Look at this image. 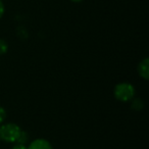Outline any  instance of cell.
<instances>
[{"label": "cell", "instance_id": "cell-2", "mask_svg": "<svg viewBox=\"0 0 149 149\" xmlns=\"http://www.w3.org/2000/svg\"><path fill=\"white\" fill-rule=\"evenodd\" d=\"M114 97L122 102H128L133 100L135 96V88L130 83H120L114 87Z\"/></svg>", "mask_w": 149, "mask_h": 149}, {"label": "cell", "instance_id": "cell-4", "mask_svg": "<svg viewBox=\"0 0 149 149\" xmlns=\"http://www.w3.org/2000/svg\"><path fill=\"white\" fill-rule=\"evenodd\" d=\"M28 149H53V147L45 139H36L30 143Z\"/></svg>", "mask_w": 149, "mask_h": 149}, {"label": "cell", "instance_id": "cell-1", "mask_svg": "<svg viewBox=\"0 0 149 149\" xmlns=\"http://www.w3.org/2000/svg\"><path fill=\"white\" fill-rule=\"evenodd\" d=\"M22 129L17 124L9 123L0 126V140L6 143H15Z\"/></svg>", "mask_w": 149, "mask_h": 149}, {"label": "cell", "instance_id": "cell-5", "mask_svg": "<svg viewBox=\"0 0 149 149\" xmlns=\"http://www.w3.org/2000/svg\"><path fill=\"white\" fill-rule=\"evenodd\" d=\"M29 141V135H28L27 132H25L24 130L21 131V133H19V137H17V141H15V143H17V144H24L26 145V143Z\"/></svg>", "mask_w": 149, "mask_h": 149}, {"label": "cell", "instance_id": "cell-6", "mask_svg": "<svg viewBox=\"0 0 149 149\" xmlns=\"http://www.w3.org/2000/svg\"><path fill=\"white\" fill-rule=\"evenodd\" d=\"M143 107H144V103H143V101L141 99H139V98H137V99H134L132 101V109L134 110H141L143 109Z\"/></svg>", "mask_w": 149, "mask_h": 149}, {"label": "cell", "instance_id": "cell-9", "mask_svg": "<svg viewBox=\"0 0 149 149\" xmlns=\"http://www.w3.org/2000/svg\"><path fill=\"white\" fill-rule=\"evenodd\" d=\"M11 149H28V147L24 144H17V143H15V145H13Z\"/></svg>", "mask_w": 149, "mask_h": 149}, {"label": "cell", "instance_id": "cell-7", "mask_svg": "<svg viewBox=\"0 0 149 149\" xmlns=\"http://www.w3.org/2000/svg\"><path fill=\"white\" fill-rule=\"evenodd\" d=\"M8 50V44L4 39H0V55L5 54Z\"/></svg>", "mask_w": 149, "mask_h": 149}, {"label": "cell", "instance_id": "cell-8", "mask_svg": "<svg viewBox=\"0 0 149 149\" xmlns=\"http://www.w3.org/2000/svg\"><path fill=\"white\" fill-rule=\"evenodd\" d=\"M6 116H7L6 110H5L3 107H1V106H0V125L2 124V123L6 120Z\"/></svg>", "mask_w": 149, "mask_h": 149}, {"label": "cell", "instance_id": "cell-11", "mask_svg": "<svg viewBox=\"0 0 149 149\" xmlns=\"http://www.w3.org/2000/svg\"><path fill=\"white\" fill-rule=\"evenodd\" d=\"M72 2H81V1H83V0H72Z\"/></svg>", "mask_w": 149, "mask_h": 149}, {"label": "cell", "instance_id": "cell-3", "mask_svg": "<svg viewBox=\"0 0 149 149\" xmlns=\"http://www.w3.org/2000/svg\"><path fill=\"white\" fill-rule=\"evenodd\" d=\"M138 72L140 77L144 80L149 79V58L145 57L143 60H141L138 64Z\"/></svg>", "mask_w": 149, "mask_h": 149}, {"label": "cell", "instance_id": "cell-10", "mask_svg": "<svg viewBox=\"0 0 149 149\" xmlns=\"http://www.w3.org/2000/svg\"><path fill=\"white\" fill-rule=\"evenodd\" d=\"M3 13H4V4H3L2 1L0 0V19L2 17Z\"/></svg>", "mask_w": 149, "mask_h": 149}]
</instances>
